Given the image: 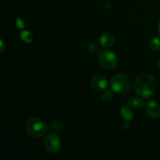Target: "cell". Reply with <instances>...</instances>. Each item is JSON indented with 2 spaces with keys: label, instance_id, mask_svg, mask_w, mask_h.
I'll return each mask as SVG.
<instances>
[{
  "label": "cell",
  "instance_id": "52a82bcc",
  "mask_svg": "<svg viewBox=\"0 0 160 160\" xmlns=\"http://www.w3.org/2000/svg\"><path fill=\"white\" fill-rule=\"evenodd\" d=\"M146 111L148 116L153 119L160 117V106L154 101H148L146 103Z\"/></svg>",
  "mask_w": 160,
  "mask_h": 160
},
{
  "label": "cell",
  "instance_id": "8992f818",
  "mask_svg": "<svg viewBox=\"0 0 160 160\" xmlns=\"http://www.w3.org/2000/svg\"><path fill=\"white\" fill-rule=\"evenodd\" d=\"M91 86L97 92L105 91L108 87V81L106 77L101 74H97L91 79Z\"/></svg>",
  "mask_w": 160,
  "mask_h": 160
},
{
  "label": "cell",
  "instance_id": "8fae6325",
  "mask_svg": "<svg viewBox=\"0 0 160 160\" xmlns=\"http://www.w3.org/2000/svg\"><path fill=\"white\" fill-rule=\"evenodd\" d=\"M148 46L151 50L156 51V50H160V38L156 37L152 39L149 42Z\"/></svg>",
  "mask_w": 160,
  "mask_h": 160
},
{
  "label": "cell",
  "instance_id": "3957f363",
  "mask_svg": "<svg viewBox=\"0 0 160 160\" xmlns=\"http://www.w3.org/2000/svg\"><path fill=\"white\" fill-rule=\"evenodd\" d=\"M111 88L117 93L124 94L129 92L132 87V82L129 77L123 73L115 75L111 79Z\"/></svg>",
  "mask_w": 160,
  "mask_h": 160
},
{
  "label": "cell",
  "instance_id": "7a4b0ae2",
  "mask_svg": "<svg viewBox=\"0 0 160 160\" xmlns=\"http://www.w3.org/2000/svg\"><path fill=\"white\" fill-rule=\"evenodd\" d=\"M25 130L28 135L34 138H41L48 132L47 125L37 117H31L25 123Z\"/></svg>",
  "mask_w": 160,
  "mask_h": 160
},
{
  "label": "cell",
  "instance_id": "9a60e30c",
  "mask_svg": "<svg viewBox=\"0 0 160 160\" xmlns=\"http://www.w3.org/2000/svg\"><path fill=\"white\" fill-rule=\"evenodd\" d=\"M17 28H19V29H23V28H24V22H23V20H22V19L20 18H18L17 20Z\"/></svg>",
  "mask_w": 160,
  "mask_h": 160
},
{
  "label": "cell",
  "instance_id": "4fadbf2b",
  "mask_svg": "<svg viewBox=\"0 0 160 160\" xmlns=\"http://www.w3.org/2000/svg\"><path fill=\"white\" fill-rule=\"evenodd\" d=\"M102 98L106 102H110L113 98V93H112V91H105L104 93L102 95Z\"/></svg>",
  "mask_w": 160,
  "mask_h": 160
},
{
  "label": "cell",
  "instance_id": "7c38bea8",
  "mask_svg": "<svg viewBox=\"0 0 160 160\" xmlns=\"http://www.w3.org/2000/svg\"><path fill=\"white\" fill-rule=\"evenodd\" d=\"M20 38H21V39L23 42H27V43H31V42H33V39H34L33 34L30 31H22L20 33Z\"/></svg>",
  "mask_w": 160,
  "mask_h": 160
},
{
  "label": "cell",
  "instance_id": "ac0fdd59",
  "mask_svg": "<svg viewBox=\"0 0 160 160\" xmlns=\"http://www.w3.org/2000/svg\"><path fill=\"white\" fill-rule=\"evenodd\" d=\"M157 67L159 68V70H160V58L159 59H158V61H157Z\"/></svg>",
  "mask_w": 160,
  "mask_h": 160
},
{
  "label": "cell",
  "instance_id": "2e32d148",
  "mask_svg": "<svg viewBox=\"0 0 160 160\" xmlns=\"http://www.w3.org/2000/svg\"><path fill=\"white\" fill-rule=\"evenodd\" d=\"M5 49V45H4V42H3L2 40H1V48H0V52L2 53L3 51Z\"/></svg>",
  "mask_w": 160,
  "mask_h": 160
},
{
  "label": "cell",
  "instance_id": "ba28073f",
  "mask_svg": "<svg viewBox=\"0 0 160 160\" xmlns=\"http://www.w3.org/2000/svg\"><path fill=\"white\" fill-rule=\"evenodd\" d=\"M100 44L105 48H109L114 44V36L113 34L109 32H105L101 35L99 38Z\"/></svg>",
  "mask_w": 160,
  "mask_h": 160
},
{
  "label": "cell",
  "instance_id": "277c9868",
  "mask_svg": "<svg viewBox=\"0 0 160 160\" xmlns=\"http://www.w3.org/2000/svg\"><path fill=\"white\" fill-rule=\"evenodd\" d=\"M98 61L104 68L107 70H112L117 67L118 63V59L115 53L110 50L105 49L98 55Z\"/></svg>",
  "mask_w": 160,
  "mask_h": 160
},
{
  "label": "cell",
  "instance_id": "5b68a950",
  "mask_svg": "<svg viewBox=\"0 0 160 160\" xmlns=\"http://www.w3.org/2000/svg\"><path fill=\"white\" fill-rule=\"evenodd\" d=\"M44 146L49 153H56L61 146L60 139L56 134H48L44 139Z\"/></svg>",
  "mask_w": 160,
  "mask_h": 160
},
{
  "label": "cell",
  "instance_id": "5bb4252c",
  "mask_svg": "<svg viewBox=\"0 0 160 160\" xmlns=\"http://www.w3.org/2000/svg\"><path fill=\"white\" fill-rule=\"evenodd\" d=\"M62 128H63V127H62V125L59 122H57V121L53 122L52 124V126H51L52 130V131H61V130L62 129Z\"/></svg>",
  "mask_w": 160,
  "mask_h": 160
},
{
  "label": "cell",
  "instance_id": "6da1fadb",
  "mask_svg": "<svg viewBox=\"0 0 160 160\" xmlns=\"http://www.w3.org/2000/svg\"><path fill=\"white\" fill-rule=\"evenodd\" d=\"M156 89V81L152 75L142 73L136 78L134 81V90L139 96L148 98L155 93Z\"/></svg>",
  "mask_w": 160,
  "mask_h": 160
},
{
  "label": "cell",
  "instance_id": "9c48e42d",
  "mask_svg": "<svg viewBox=\"0 0 160 160\" xmlns=\"http://www.w3.org/2000/svg\"><path fill=\"white\" fill-rule=\"evenodd\" d=\"M129 104L130 106H132L134 109H141L142 107L144 106V101L139 97H131L129 99Z\"/></svg>",
  "mask_w": 160,
  "mask_h": 160
},
{
  "label": "cell",
  "instance_id": "30bf717a",
  "mask_svg": "<svg viewBox=\"0 0 160 160\" xmlns=\"http://www.w3.org/2000/svg\"><path fill=\"white\" fill-rule=\"evenodd\" d=\"M120 113H121V116L126 121H130L133 119L132 111L128 106H123L120 109Z\"/></svg>",
  "mask_w": 160,
  "mask_h": 160
},
{
  "label": "cell",
  "instance_id": "e0dca14e",
  "mask_svg": "<svg viewBox=\"0 0 160 160\" xmlns=\"http://www.w3.org/2000/svg\"><path fill=\"white\" fill-rule=\"evenodd\" d=\"M157 27H158V31H159V34H160V17L158 20V23H157Z\"/></svg>",
  "mask_w": 160,
  "mask_h": 160
}]
</instances>
